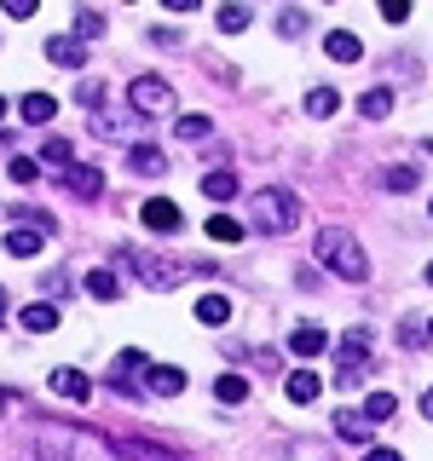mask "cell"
Masks as SVG:
<instances>
[{"label":"cell","mask_w":433,"mask_h":461,"mask_svg":"<svg viewBox=\"0 0 433 461\" xmlns=\"http://www.w3.org/2000/svg\"><path fill=\"white\" fill-rule=\"evenodd\" d=\"M249 220L254 230H272V237H289L300 220V202L283 191V185H260V191L249 196Z\"/></svg>","instance_id":"1"},{"label":"cell","mask_w":433,"mask_h":461,"mask_svg":"<svg viewBox=\"0 0 433 461\" xmlns=\"http://www.w3.org/2000/svg\"><path fill=\"white\" fill-rule=\"evenodd\" d=\"M318 259H324L336 277H346V283H358L370 271V259H364V249H358L353 230H324V237H318Z\"/></svg>","instance_id":"2"},{"label":"cell","mask_w":433,"mask_h":461,"mask_svg":"<svg viewBox=\"0 0 433 461\" xmlns=\"http://www.w3.org/2000/svg\"><path fill=\"white\" fill-rule=\"evenodd\" d=\"M370 329H346L336 346V386H358L364 381V357H370Z\"/></svg>","instance_id":"3"},{"label":"cell","mask_w":433,"mask_h":461,"mask_svg":"<svg viewBox=\"0 0 433 461\" xmlns=\"http://www.w3.org/2000/svg\"><path fill=\"white\" fill-rule=\"evenodd\" d=\"M127 98H134V115H162V110H173V86L162 76H139L134 86H127Z\"/></svg>","instance_id":"4"},{"label":"cell","mask_w":433,"mask_h":461,"mask_svg":"<svg viewBox=\"0 0 433 461\" xmlns=\"http://www.w3.org/2000/svg\"><path fill=\"white\" fill-rule=\"evenodd\" d=\"M127 266H134L151 288H173V283H180V266H173V259H156V254H139L134 249V254H127Z\"/></svg>","instance_id":"5"},{"label":"cell","mask_w":433,"mask_h":461,"mask_svg":"<svg viewBox=\"0 0 433 461\" xmlns=\"http://www.w3.org/2000/svg\"><path fill=\"white\" fill-rule=\"evenodd\" d=\"M52 393L69 398V403H87V398H93V381H87L81 369H52Z\"/></svg>","instance_id":"6"},{"label":"cell","mask_w":433,"mask_h":461,"mask_svg":"<svg viewBox=\"0 0 433 461\" xmlns=\"http://www.w3.org/2000/svg\"><path fill=\"white\" fill-rule=\"evenodd\" d=\"M41 249H47V230H35V225H18V230H6V254H18V259H35Z\"/></svg>","instance_id":"7"},{"label":"cell","mask_w":433,"mask_h":461,"mask_svg":"<svg viewBox=\"0 0 433 461\" xmlns=\"http://www.w3.org/2000/svg\"><path fill=\"white\" fill-rule=\"evenodd\" d=\"M324 346H329V329H318V323H300L295 335H289V352L295 357H318Z\"/></svg>","instance_id":"8"},{"label":"cell","mask_w":433,"mask_h":461,"mask_svg":"<svg viewBox=\"0 0 433 461\" xmlns=\"http://www.w3.org/2000/svg\"><path fill=\"white\" fill-rule=\"evenodd\" d=\"M47 58H52V64H64V69H81L87 64V47H81L76 35H52L47 41Z\"/></svg>","instance_id":"9"},{"label":"cell","mask_w":433,"mask_h":461,"mask_svg":"<svg viewBox=\"0 0 433 461\" xmlns=\"http://www.w3.org/2000/svg\"><path fill=\"white\" fill-rule=\"evenodd\" d=\"M58 323H64V312H58V306H47V300L23 306V329H29V335H52Z\"/></svg>","instance_id":"10"},{"label":"cell","mask_w":433,"mask_h":461,"mask_svg":"<svg viewBox=\"0 0 433 461\" xmlns=\"http://www.w3.org/2000/svg\"><path fill=\"white\" fill-rule=\"evenodd\" d=\"M144 381H151L156 398H180V393H185V369H173V364H156Z\"/></svg>","instance_id":"11"},{"label":"cell","mask_w":433,"mask_h":461,"mask_svg":"<svg viewBox=\"0 0 433 461\" xmlns=\"http://www.w3.org/2000/svg\"><path fill=\"white\" fill-rule=\"evenodd\" d=\"M18 115H23L29 127H47L52 115H58V98H52V93H29L23 104H18Z\"/></svg>","instance_id":"12"},{"label":"cell","mask_w":433,"mask_h":461,"mask_svg":"<svg viewBox=\"0 0 433 461\" xmlns=\"http://www.w3.org/2000/svg\"><path fill=\"white\" fill-rule=\"evenodd\" d=\"M144 225L151 230H180V208H173L168 196H151L144 202Z\"/></svg>","instance_id":"13"},{"label":"cell","mask_w":433,"mask_h":461,"mask_svg":"<svg viewBox=\"0 0 433 461\" xmlns=\"http://www.w3.org/2000/svg\"><path fill=\"white\" fill-rule=\"evenodd\" d=\"M336 110H341V93H336V86H312V93H307V115H312V122H329Z\"/></svg>","instance_id":"14"},{"label":"cell","mask_w":433,"mask_h":461,"mask_svg":"<svg viewBox=\"0 0 433 461\" xmlns=\"http://www.w3.org/2000/svg\"><path fill=\"white\" fill-rule=\"evenodd\" d=\"M226 317H231V300H226V294H202V300H197V323L220 329Z\"/></svg>","instance_id":"15"},{"label":"cell","mask_w":433,"mask_h":461,"mask_svg":"<svg viewBox=\"0 0 433 461\" xmlns=\"http://www.w3.org/2000/svg\"><path fill=\"white\" fill-rule=\"evenodd\" d=\"M336 432H341V438H370L375 421H370L364 410H341V415H336Z\"/></svg>","instance_id":"16"},{"label":"cell","mask_w":433,"mask_h":461,"mask_svg":"<svg viewBox=\"0 0 433 461\" xmlns=\"http://www.w3.org/2000/svg\"><path fill=\"white\" fill-rule=\"evenodd\" d=\"M387 110H393V93H387V86H370V93L358 98V115H364V122H382Z\"/></svg>","instance_id":"17"},{"label":"cell","mask_w":433,"mask_h":461,"mask_svg":"<svg viewBox=\"0 0 433 461\" xmlns=\"http://www.w3.org/2000/svg\"><path fill=\"white\" fill-rule=\"evenodd\" d=\"M208 133H214L208 115H180V122H173V139H185V144H202Z\"/></svg>","instance_id":"18"},{"label":"cell","mask_w":433,"mask_h":461,"mask_svg":"<svg viewBox=\"0 0 433 461\" xmlns=\"http://www.w3.org/2000/svg\"><path fill=\"white\" fill-rule=\"evenodd\" d=\"M318 393H324V381H318L312 369H295V375H289V398H295V403H312Z\"/></svg>","instance_id":"19"},{"label":"cell","mask_w":433,"mask_h":461,"mask_svg":"<svg viewBox=\"0 0 433 461\" xmlns=\"http://www.w3.org/2000/svg\"><path fill=\"white\" fill-rule=\"evenodd\" d=\"M358 52H364V47H358L353 29H336V35H329V58H341V64H358Z\"/></svg>","instance_id":"20"},{"label":"cell","mask_w":433,"mask_h":461,"mask_svg":"<svg viewBox=\"0 0 433 461\" xmlns=\"http://www.w3.org/2000/svg\"><path fill=\"white\" fill-rule=\"evenodd\" d=\"M127 162H134V173H162V167H168L156 144H134V150H127Z\"/></svg>","instance_id":"21"},{"label":"cell","mask_w":433,"mask_h":461,"mask_svg":"<svg viewBox=\"0 0 433 461\" xmlns=\"http://www.w3.org/2000/svg\"><path fill=\"white\" fill-rule=\"evenodd\" d=\"M98 185H105L98 167H69V191H76V196H98Z\"/></svg>","instance_id":"22"},{"label":"cell","mask_w":433,"mask_h":461,"mask_svg":"<svg viewBox=\"0 0 433 461\" xmlns=\"http://www.w3.org/2000/svg\"><path fill=\"white\" fill-rule=\"evenodd\" d=\"M87 294H93V300H115V294H122L115 271H87Z\"/></svg>","instance_id":"23"},{"label":"cell","mask_w":433,"mask_h":461,"mask_svg":"<svg viewBox=\"0 0 433 461\" xmlns=\"http://www.w3.org/2000/svg\"><path fill=\"white\" fill-rule=\"evenodd\" d=\"M214 398H220V403H243V398H249V381H243V375H220V381H214Z\"/></svg>","instance_id":"24"},{"label":"cell","mask_w":433,"mask_h":461,"mask_svg":"<svg viewBox=\"0 0 433 461\" xmlns=\"http://www.w3.org/2000/svg\"><path fill=\"white\" fill-rule=\"evenodd\" d=\"M110 450H115V456H134V461H173L168 450H156V444H127V438H115Z\"/></svg>","instance_id":"25"},{"label":"cell","mask_w":433,"mask_h":461,"mask_svg":"<svg viewBox=\"0 0 433 461\" xmlns=\"http://www.w3.org/2000/svg\"><path fill=\"white\" fill-rule=\"evenodd\" d=\"M202 191H208L214 202H231V196H237V173H208V179H202Z\"/></svg>","instance_id":"26"},{"label":"cell","mask_w":433,"mask_h":461,"mask_svg":"<svg viewBox=\"0 0 433 461\" xmlns=\"http://www.w3.org/2000/svg\"><path fill=\"white\" fill-rule=\"evenodd\" d=\"M393 410H399V398H393V393H370V403H364V415H370L375 427L393 421Z\"/></svg>","instance_id":"27"},{"label":"cell","mask_w":433,"mask_h":461,"mask_svg":"<svg viewBox=\"0 0 433 461\" xmlns=\"http://www.w3.org/2000/svg\"><path fill=\"white\" fill-rule=\"evenodd\" d=\"M98 35H105V18H98V12H76V41H81V47H87V41H98Z\"/></svg>","instance_id":"28"},{"label":"cell","mask_w":433,"mask_h":461,"mask_svg":"<svg viewBox=\"0 0 433 461\" xmlns=\"http://www.w3.org/2000/svg\"><path fill=\"white\" fill-rule=\"evenodd\" d=\"M208 237L214 242H243V225L231 220V213H214V220H208Z\"/></svg>","instance_id":"29"},{"label":"cell","mask_w":433,"mask_h":461,"mask_svg":"<svg viewBox=\"0 0 433 461\" xmlns=\"http://www.w3.org/2000/svg\"><path fill=\"white\" fill-rule=\"evenodd\" d=\"M41 162H47V167H69V139H41Z\"/></svg>","instance_id":"30"},{"label":"cell","mask_w":433,"mask_h":461,"mask_svg":"<svg viewBox=\"0 0 433 461\" xmlns=\"http://www.w3.org/2000/svg\"><path fill=\"white\" fill-rule=\"evenodd\" d=\"M249 18H254L249 6H220V29H226V35H243V29H249Z\"/></svg>","instance_id":"31"},{"label":"cell","mask_w":433,"mask_h":461,"mask_svg":"<svg viewBox=\"0 0 433 461\" xmlns=\"http://www.w3.org/2000/svg\"><path fill=\"white\" fill-rule=\"evenodd\" d=\"M300 29H307V12H300V6L278 12V35H300Z\"/></svg>","instance_id":"32"},{"label":"cell","mask_w":433,"mask_h":461,"mask_svg":"<svg viewBox=\"0 0 433 461\" xmlns=\"http://www.w3.org/2000/svg\"><path fill=\"white\" fill-rule=\"evenodd\" d=\"M387 191H399V196L416 191V173H410V167H387Z\"/></svg>","instance_id":"33"},{"label":"cell","mask_w":433,"mask_h":461,"mask_svg":"<svg viewBox=\"0 0 433 461\" xmlns=\"http://www.w3.org/2000/svg\"><path fill=\"white\" fill-rule=\"evenodd\" d=\"M382 12H387V23H404V18H410V6H404V0H387Z\"/></svg>","instance_id":"34"},{"label":"cell","mask_w":433,"mask_h":461,"mask_svg":"<svg viewBox=\"0 0 433 461\" xmlns=\"http://www.w3.org/2000/svg\"><path fill=\"white\" fill-rule=\"evenodd\" d=\"M12 179L29 185V179H35V162H23V156H18V162H12Z\"/></svg>","instance_id":"35"},{"label":"cell","mask_w":433,"mask_h":461,"mask_svg":"<svg viewBox=\"0 0 433 461\" xmlns=\"http://www.w3.org/2000/svg\"><path fill=\"white\" fill-rule=\"evenodd\" d=\"M0 410H23V398H18V393H6V386H0Z\"/></svg>","instance_id":"36"},{"label":"cell","mask_w":433,"mask_h":461,"mask_svg":"<svg viewBox=\"0 0 433 461\" xmlns=\"http://www.w3.org/2000/svg\"><path fill=\"white\" fill-rule=\"evenodd\" d=\"M364 461H404V456H399V450H370Z\"/></svg>","instance_id":"37"},{"label":"cell","mask_w":433,"mask_h":461,"mask_svg":"<svg viewBox=\"0 0 433 461\" xmlns=\"http://www.w3.org/2000/svg\"><path fill=\"white\" fill-rule=\"evenodd\" d=\"M422 415H433V386H428V398H422Z\"/></svg>","instance_id":"38"},{"label":"cell","mask_w":433,"mask_h":461,"mask_svg":"<svg viewBox=\"0 0 433 461\" xmlns=\"http://www.w3.org/2000/svg\"><path fill=\"white\" fill-rule=\"evenodd\" d=\"M0 115H6V98H0Z\"/></svg>","instance_id":"39"},{"label":"cell","mask_w":433,"mask_h":461,"mask_svg":"<svg viewBox=\"0 0 433 461\" xmlns=\"http://www.w3.org/2000/svg\"><path fill=\"white\" fill-rule=\"evenodd\" d=\"M428 283H433V266H428Z\"/></svg>","instance_id":"40"},{"label":"cell","mask_w":433,"mask_h":461,"mask_svg":"<svg viewBox=\"0 0 433 461\" xmlns=\"http://www.w3.org/2000/svg\"><path fill=\"white\" fill-rule=\"evenodd\" d=\"M428 335H433V323H428Z\"/></svg>","instance_id":"41"}]
</instances>
